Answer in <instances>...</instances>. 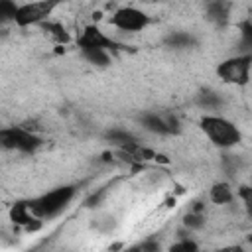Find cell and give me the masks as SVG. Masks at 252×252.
I'll return each instance as SVG.
<instances>
[{
  "label": "cell",
  "mask_w": 252,
  "mask_h": 252,
  "mask_svg": "<svg viewBox=\"0 0 252 252\" xmlns=\"http://www.w3.org/2000/svg\"><path fill=\"white\" fill-rule=\"evenodd\" d=\"M75 193H77L75 185H61L57 189H51L41 197L30 201L32 213L37 219H53L69 207V203L75 199Z\"/></svg>",
  "instance_id": "cell-1"
},
{
  "label": "cell",
  "mask_w": 252,
  "mask_h": 252,
  "mask_svg": "<svg viewBox=\"0 0 252 252\" xmlns=\"http://www.w3.org/2000/svg\"><path fill=\"white\" fill-rule=\"evenodd\" d=\"M201 130L203 134L219 148H232L240 142V130L236 128L234 122H230L224 116L219 114H205L201 118Z\"/></svg>",
  "instance_id": "cell-2"
},
{
  "label": "cell",
  "mask_w": 252,
  "mask_h": 252,
  "mask_svg": "<svg viewBox=\"0 0 252 252\" xmlns=\"http://www.w3.org/2000/svg\"><path fill=\"white\" fill-rule=\"evenodd\" d=\"M41 138L32 132L28 126H10L0 128V148L18 150L24 154H33L41 146Z\"/></svg>",
  "instance_id": "cell-3"
},
{
  "label": "cell",
  "mask_w": 252,
  "mask_h": 252,
  "mask_svg": "<svg viewBox=\"0 0 252 252\" xmlns=\"http://www.w3.org/2000/svg\"><path fill=\"white\" fill-rule=\"evenodd\" d=\"M250 65H252V55L244 53V55H236V57H228L222 63H219L217 67V75L222 83L226 85H236V87H244L250 81Z\"/></svg>",
  "instance_id": "cell-4"
},
{
  "label": "cell",
  "mask_w": 252,
  "mask_h": 252,
  "mask_svg": "<svg viewBox=\"0 0 252 252\" xmlns=\"http://www.w3.org/2000/svg\"><path fill=\"white\" fill-rule=\"evenodd\" d=\"M61 4V0H35V2H26L22 6H18L14 22L20 28H28V26H35L45 22L53 10Z\"/></svg>",
  "instance_id": "cell-5"
},
{
  "label": "cell",
  "mask_w": 252,
  "mask_h": 252,
  "mask_svg": "<svg viewBox=\"0 0 252 252\" xmlns=\"http://www.w3.org/2000/svg\"><path fill=\"white\" fill-rule=\"evenodd\" d=\"M110 26H114L120 32H142L150 26V16L144 10H138L134 6H122L110 16Z\"/></svg>",
  "instance_id": "cell-6"
},
{
  "label": "cell",
  "mask_w": 252,
  "mask_h": 252,
  "mask_svg": "<svg viewBox=\"0 0 252 252\" xmlns=\"http://www.w3.org/2000/svg\"><path fill=\"white\" fill-rule=\"evenodd\" d=\"M77 45H79V49H106V51L122 49V45L116 39L106 35L96 26H85L77 37Z\"/></svg>",
  "instance_id": "cell-7"
},
{
  "label": "cell",
  "mask_w": 252,
  "mask_h": 252,
  "mask_svg": "<svg viewBox=\"0 0 252 252\" xmlns=\"http://www.w3.org/2000/svg\"><path fill=\"white\" fill-rule=\"evenodd\" d=\"M140 122L152 134L173 136V134L179 132V120L173 114H167V112H144L140 116Z\"/></svg>",
  "instance_id": "cell-8"
},
{
  "label": "cell",
  "mask_w": 252,
  "mask_h": 252,
  "mask_svg": "<svg viewBox=\"0 0 252 252\" xmlns=\"http://www.w3.org/2000/svg\"><path fill=\"white\" fill-rule=\"evenodd\" d=\"M10 220L20 224V226H26L28 230H37L41 228V219H37L33 213H32V207H30V201H18L10 207Z\"/></svg>",
  "instance_id": "cell-9"
},
{
  "label": "cell",
  "mask_w": 252,
  "mask_h": 252,
  "mask_svg": "<svg viewBox=\"0 0 252 252\" xmlns=\"http://www.w3.org/2000/svg\"><path fill=\"white\" fill-rule=\"evenodd\" d=\"M165 45L171 49H189L197 45V39L193 33H187V32H171L165 37Z\"/></svg>",
  "instance_id": "cell-10"
},
{
  "label": "cell",
  "mask_w": 252,
  "mask_h": 252,
  "mask_svg": "<svg viewBox=\"0 0 252 252\" xmlns=\"http://www.w3.org/2000/svg\"><path fill=\"white\" fill-rule=\"evenodd\" d=\"M106 140H110V144L118 146L120 150L126 148V146H132V144H138V142H140L132 132H128V130H120V128H112V130H108V132H106Z\"/></svg>",
  "instance_id": "cell-11"
},
{
  "label": "cell",
  "mask_w": 252,
  "mask_h": 252,
  "mask_svg": "<svg viewBox=\"0 0 252 252\" xmlns=\"http://www.w3.org/2000/svg\"><path fill=\"white\" fill-rule=\"evenodd\" d=\"M195 102H197L201 108H205V110H219V108L222 106V98H220V94L215 93V91H211V89L201 91V93L197 94Z\"/></svg>",
  "instance_id": "cell-12"
},
{
  "label": "cell",
  "mask_w": 252,
  "mask_h": 252,
  "mask_svg": "<svg viewBox=\"0 0 252 252\" xmlns=\"http://www.w3.org/2000/svg\"><path fill=\"white\" fill-rule=\"evenodd\" d=\"M209 199L215 203V205H226L234 199V193L230 189L228 183H215L209 191Z\"/></svg>",
  "instance_id": "cell-13"
},
{
  "label": "cell",
  "mask_w": 252,
  "mask_h": 252,
  "mask_svg": "<svg viewBox=\"0 0 252 252\" xmlns=\"http://www.w3.org/2000/svg\"><path fill=\"white\" fill-rule=\"evenodd\" d=\"M207 12L213 22H224L228 18V2L226 0H211V2H207Z\"/></svg>",
  "instance_id": "cell-14"
},
{
  "label": "cell",
  "mask_w": 252,
  "mask_h": 252,
  "mask_svg": "<svg viewBox=\"0 0 252 252\" xmlns=\"http://www.w3.org/2000/svg\"><path fill=\"white\" fill-rule=\"evenodd\" d=\"M41 28L45 30V33L53 41H57V43H67L69 41V33L61 24H57V22H41Z\"/></svg>",
  "instance_id": "cell-15"
},
{
  "label": "cell",
  "mask_w": 252,
  "mask_h": 252,
  "mask_svg": "<svg viewBox=\"0 0 252 252\" xmlns=\"http://www.w3.org/2000/svg\"><path fill=\"white\" fill-rule=\"evenodd\" d=\"M81 53H83V57H85L89 63H93V65H96V67H106V65H110V53H108L106 49H81Z\"/></svg>",
  "instance_id": "cell-16"
},
{
  "label": "cell",
  "mask_w": 252,
  "mask_h": 252,
  "mask_svg": "<svg viewBox=\"0 0 252 252\" xmlns=\"http://www.w3.org/2000/svg\"><path fill=\"white\" fill-rule=\"evenodd\" d=\"M183 224H185V228H189V230H197V228H201L203 224H205V217H203V213L201 211H189L185 217H183Z\"/></svg>",
  "instance_id": "cell-17"
},
{
  "label": "cell",
  "mask_w": 252,
  "mask_h": 252,
  "mask_svg": "<svg viewBox=\"0 0 252 252\" xmlns=\"http://www.w3.org/2000/svg\"><path fill=\"white\" fill-rule=\"evenodd\" d=\"M18 4L14 0H0V24L4 22H14Z\"/></svg>",
  "instance_id": "cell-18"
},
{
  "label": "cell",
  "mask_w": 252,
  "mask_h": 252,
  "mask_svg": "<svg viewBox=\"0 0 252 252\" xmlns=\"http://www.w3.org/2000/svg\"><path fill=\"white\" fill-rule=\"evenodd\" d=\"M197 242H193L191 238H183L181 242L177 244H171V250H197Z\"/></svg>",
  "instance_id": "cell-19"
},
{
  "label": "cell",
  "mask_w": 252,
  "mask_h": 252,
  "mask_svg": "<svg viewBox=\"0 0 252 252\" xmlns=\"http://www.w3.org/2000/svg\"><path fill=\"white\" fill-rule=\"evenodd\" d=\"M136 248H138V250H158L159 244H158V242H144V244H138Z\"/></svg>",
  "instance_id": "cell-20"
},
{
  "label": "cell",
  "mask_w": 252,
  "mask_h": 252,
  "mask_svg": "<svg viewBox=\"0 0 252 252\" xmlns=\"http://www.w3.org/2000/svg\"><path fill=\"white\" fill-rule=\"evenodd\" d=\"M205 2H211V0H205Z\"/></svg>",
  "instance_id": "cell-21"
}]
</instances>
